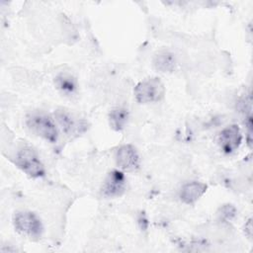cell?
<instances>
[{"label": "cell", "instance_id": "cell-1", "mask_svg": "<svg viewBox=\"0 0 253 253\" xmlns=\"http://www.w3.org/2000/svg\"><path fill=\"white\" fill-rule=\"evenodd\" d=\"M30 130L43 139L53 143L57 140V128L49 116L41 112H34L26 119Z\"/></svg>", "mask_w": 253, "mask_h": 253}, {"label": "cell", "instance_id": "cell-2", "mask_svg": "<svg viewBox=\"0 0 253 253\" xmlns=\"http://www.w3.org/2000/svg\"><path fill=\"white\" fill-rule=\"evenodd\" d=\"M134 98L139 104L158 102L165 95V86L158 77H149L140 81L133 90Z\"/></svg>", "mask_w": 253, "mask_h": 253}, {"label": "cell", "instance_id": "cell-3", "mask_svg": "<svg viewBox=\"0 0 253 253\" xmlns=\"http://www.w3.org/2000/svg\"><path fill=\"white\" fill-rule=\"evenodd\" d=\"M15 158L16 165L30 177L40 178L44 175L43 164L33 148L29 146L21 147L17 151Z\"/></svg>", "mask_w": 253, "mask_h": 253}, {"label": "cell", "instance_id": "cell-4", "mask_svg": "<svg viewBox=\"0 0 253 253\" xmlns=\"http://www.w3.org/2000/svg\"><path fill=\"white\" fill-rule=\"evenodd\" d=\"M15 229L24 236L31 239H39L42 233L41 219L32 211H17L13 218Z\"/></svg>", "mask_w": 253, "mask_h": 253}, {"label": "cell", "instance_id": "cell-5", "mask_svg": "<svg viewBox=\"0 0 253 253\" xmlns=\"http://www.w3.org/2000/svg\"><path fill=\"white\" fill-rule=\"evenodd\" d=\"M117 165L121 170L134 172L139 168V156L136 149L131 144L120 146L115 153Z\"/></svg>", "mask_w": 253, "mask_h": 253}, {"label": "cell", "instance_id": "cell-6", "mask_svg": "<svg viewBox=\"0 0 253 253\" xmlns=\"http://www.w3.org/2000/svg\"><path fill=\"white\" fill-rule=\"evenodd\" d=\"M126 176L120 170H112L106 177L101 194L106 198H116L122 196L126 191Z\"/></svg>", "mask_w": 253, "mask_h": 253}, {"label": "cell", "instance_id": "cell-7", "mask_svg": "<svg viewBox=\"0 0 253 253\" xmlns=\"http://www.w3.org/2000/svg\"><path fill=\"white\" fill-rule=\"evenodd\" d=\"M218 145L220 149L226 153L234 152L242 141V134L237 125H231L224 127L218 135Z\"/></svg>", "mask_w": 253, "mask_h": 253}, {"label": "cell", "instance_id": "cell-8", "mask_svg": "<svg viewBox=\"0 0 253 253\" xmlns=\"http://www.w3.org/2000/svg\"><path fill=\"white\" fill-rule=\"evenodd\" d=\"M54 116L62 131L66 134L78 133L86 129L85 126H83L78 120H76L70 113L64 110H57L54 113Z\"/></svg>", "mask_w": 253, "mask_h": 253}, {"label": "cell", "instance_id": "cell-9", "mask_svg": "<svg viewBox=\"0 0 253 253\" xmlns=\"http://www.w3.org/2000/svg\"><path fill=\"white\" fill-rule=\"evenodd\" d=\"M207 191V185L193 181L185 184L180 191V199L183 203L187 205H192L196 203Z\"/></svg>", "mask_w": 253, "mask_h": 253}, {"label": "cell", "instance_id": "cell-10", "mask_svg": "<svg viewBox=\"0 0 253 253\" xmlns=\"http://www.w3.org/2000/svg\"><path fill=\"white\" fill-rule=\"evenodd\" d=\"M153 67L162 73L173 72L176 67V57L174 53L167 49L158 50L152 59Z\"/></svg>", "mask_w": 253, "mask_h": 253}, {"label": "cell", "instance_id": "cell-11", "mask_svg": "<svg viewBox=\"0 0 253 253\" xmlns=\"http://www.w3.org/2000/svg\"><path fill=\"white\" fill-rule=\"evenodd\" d=\"M54 84L58 91L65 96H72L76 93V80L67 73H59L54 78Z\"/></svg>", "mask_w": 253, "mask_h": 253}, {"label": "cell", "instance_id": "cell-12", "mask_svg": "<svg viewBox=\"0 0 253 253\" xmlns=\"http://www.w3.org/2000/svg\"><path fill=\"white\" fill-rule=\"evenodd\" d=\"M128 121V111L126 108L118 107L113 109L109 114V124L110 126L116 130H123Z\"/></svg>", "mask_w": 253, "mask_h": 253}, {"label": "cell", "instance_id": "cell-13", "mask_svg": "<svg viewBox=\"0 0 253 253\" xmlns=\"http://www.w3.org/2000/svg\"><path fill=\"white\" fill-rule=\"evenodd\" d=\"M236 214V210L232 205H223L219 211L218 215L220 219L223 220H231Z\"/></svg>", "mask_w": 253, "mask_h": 253}, {"label": "cell", "instance_id": "cell-14", "mask_svg": "<svg viewBox=\"0 0 253 253\" xmlns=\"http://www.w3.org/2000/svg\"><path fill=\"white\" fill-rule=\"evenodd\" d=\"M245 234L247 235L248 238H251L252 236V223H251V218L248 219V221L245 223Z\"/></svg>", "mask_w": 253, "mask_h": 253}]
</instances>
